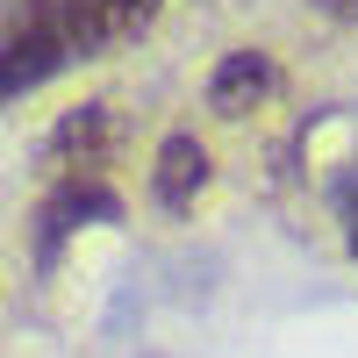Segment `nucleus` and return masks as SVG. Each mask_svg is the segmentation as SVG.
I'll return each mask as SVG.
<instances>
[{
    "instance_id": "obj_7",
    "label": "nucleus",
    "mask_w": 358,
    "mask_h": 358,
    "mask_svg": "<svg viewBox=\"0 0 358 358\" xmlns=\"http://www.w3.org/2000/svg\"><path fill=\"white\" fill-rule=\"evenodd\" d=\"M322 8H337V15H358V0H322Z\"/></svg>"
},
{
    "instance_id": "obj_5",
    "label": "nucleus",
    "mask_w": 358,
    "mask_h": 358,
    "mask_svg": "<svg viewBox=\"0 0 358 358\" xmlns=\"http://www.w3.org/2000/svg\"><path fill=\"white\" fill-rule=\"evenodd\" d=\"M201 187H208V143H201L194 129H172V136L158 143L151 194H158V208H165V215H187V208L201 201Z\"/></svg>"
},
{
    "instance_id": "obj_6",
    "label": "nucleus",
    "mask_w": 358,
    "mask_h": 358,
    "mask_svg": "<svg viewBox=\"0 0 358 358\" xmlns=\"http://www.w3.org/2000/svg\"><path fill=\"white\" fill-rule=\"evenodd\" d=\"M273 86H280V72H273L265 50H229L215 65V79H208V101H215V115H244L251 101L273 94Z\"/></svg>"
},
{
    "instance_id": "obj_2",
    "label": "nucleus",
    "mask_w": 358,
    "mask_h": 358,
    "mask_svg": "<svg viewBox=\"0 0 358 358\" xmlns=\"http://www.w3.org/2000/svg\"><path fill=\"white\" fill-rule=\"evenodd\" d=\"M86 222H122V201H115L108 179H86V172H65L50 187V201L36 208V265L50 273L57 251H65V236L86 229Z\"/></svg>"
},
{
    "instance_id": "obj_8",
    "label": "nucleus",
    "mask_w": 358,
    "mask_h": 358,
    "mask_svg": "<svg viewBox=\"0 0 358 358\" xmlns=\"http://www.w3.org/2000/svg\"><path fill=\"white\" fill-rule=\"evenodd\" d=\"M351 251H358V229H351Z\"/></svg>"
},
{
    "instance_id": "obj_1",
    "label": "nucleus",
    "mask_w": 358,
    "mask_h": 358,
    "mask_svg": "<svg viewBox=\"0 0 358 358\" xmlns=\"http://www.w3.org/2000/svg\"><path fill=\"white\" fill-rule=\"evenodd\" d=\"M65 65H72V36H65V22H57V0H29L22 22L0 36V108L36 94V86L57 79Z\"/></svg>"
},
{
    "instance_id": "obj_3",
    "label": "nucleus",
    "mask_w": 358,
    "mask_h": 358,
    "mask_svg": "<svg viewBox=\"0 0 358 358\" xmlns=\"http://www.w3.org/2000/svg\"><path fill=\"white\" fill-rule=\"evenodd\" d=\"M158 8L165 0H57V22L72 36V57H108V50L136 43L158 22Z\"/></svg>"
},
{
    "instance_id": "obj_4",
    "label": "nucleus",
    "mask_w": 358,
    "mask_h": 358,
    "mask_svg": "<svg viewBox=\"0 0 358 358\" xmlns=\"http://www.w3.org/2000/svg\"><path fill=\"white\" fill-rule=\"evenodd\" d=\"M50 165L57 172H86V179H101V165L115 158V115H108V101H86V108H72L65 122L50 129Z\"/></svg>"
}]
</instances>
